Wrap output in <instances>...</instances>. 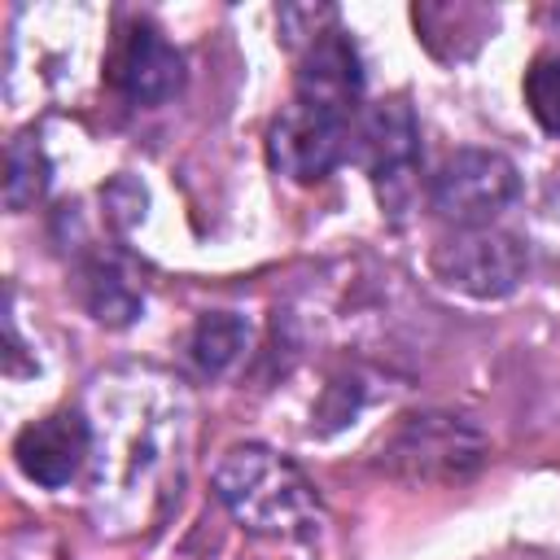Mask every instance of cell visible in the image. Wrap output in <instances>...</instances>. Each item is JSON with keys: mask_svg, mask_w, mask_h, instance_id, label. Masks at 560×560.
<instances>
[{"mask_svg": "<svg viewBox=\"0 0 560 560\" xmlns=\"http://www.w3.org/2000/svg\"><path fill=\"white\" fill-rule=\"evenodd\" d=\"M219 503L262 538H306L319 529V494L306 472L271 446L245 442L214 464Z\"/></svg>", "mask_w": 560, "mask_h": 560, "instance_id": "cell-1", "label": "cell"}, {"mask_svg": "<svg viewBox=\"0 0 560 560\" xmlns=\"http://www.w3.org/2000/svg\"><path fill=\"white\" fill-rule=\"evenodd\" d=\"M490 455V442L472 416L424 407L407 411L381 442V468L407 486L468 481Z\"/></svg>", "mask_w": 560, "mask_h": 560, "instance_id": "cell-2", "label": "cell"}, {"mask_svg": "<svg viewBox=\"0 0 560 560\" xmlns=\"http://www.w3.org/2000/svg\"><path fill=\"white\" fill-rule=\"evenodd\" d=\"M516 197H521V171L499 149H459L438 166L429 184V201L438 219L455 228H494V219Z\"/></svg>", "mask_w": 560, "mask_h": 560, "instance_id": "cell-3", "label": "cell"}, {"mask_svg": "<svg viewBox=\"0 0 560 560\" xmlns=\"http://www.w3.org/2000/svg\"><path fill=\"white\" fill-rule=\"evenodd\" d=\"M354 158L368 171L381 206L398 219L416 197L420 175V122L402 96L372 105L354 127Z\"/></svg>", "mask_w": 560, "mask_h": 560, "instance_id": "cell-4", "label": "cell"}, {"mask_svg": "<svg viewBox=\"0 0 560 560\" xmlns=\"http://www.w3.org/2000/svg\"><path fill=\"white\" fill-rule=\"evenodd\" d=\"M429 267L446 289L494 302V298L516 293V284L525 280L529 254H525L521 236H512L503 228H459L455 236L433 245Z\"/></svg>", "mask_w": 560, "mask_h": 560, "instance_id": "cell-5", "label": "cell"}, {"mask_svg": "<svg viewBox=\"0 0 560 560\" xmlns=\"http://www.w3.org/2000/svg\"><path fill=\"white\" fill-rule=\"evenodd\" d=\"M350 158V118L293 101L267 127V162L293 184H319Z\"/></svg>", "mask_w": 560, "mask_h": 560, "instance_id": "cell-6", "label": "cell"}, {"mask_svg": "<svg viewBox=\"0 0 560 560\" xmlns=\"http://www.w3.org/2000/svg\"><path fill=\"white\" fill-rule=\"evenodd\" d=\"M105 74L114 92H122L131 105H162L184 88V57L158 26L131 22L114 39Z\"/></svg>", "mask_w": 560, "mask_h": 560, "instance_id": "cell-7", "label": "cell"}, {"mask_svg": "<svg viewBox=\"0 0 560 560\" xmlns=\"http://www.w3.org/2000/svg\"><path fill=\"white\" fill-rule=\"evenodd\" d=\"M293 92H298L293 101L328 109L337 118H350L359 109L363 66H359V52H354V44H350V35L341 26H328L315 39H306V48L298 57Z\"/></svg>", "mask_w": 560, "mask_h": 560, "instance_id": "cell-8", "label": "cell"}, {"mask_svg": "<svg viewBox=\"0 0 560 560\" xmlns=\"http://www.w3.org/2000/svg\"><path fill=\"white\" fill-rule=\"evenodd\" d=\"M92 446V429L79 411H52L44 420H31L18 438H13V459L18 468L44 486V490H61L66 481H74V472L83 468Z\"/></svg>", "mask_w": 560, "mask_h": 560, "instance_id": "cell-9", "label": "cell"}, {"mask_svg": "<svg viewBox=\"0 0 560 560\" xmlns=\"http://www.w3.org/2000/svg\"><path fill=\"white\" fill-rule=\"evenodd\" d=\"M416 35L420 44L438 57V61H464L472 57L486 35L494 31V9L490 4H472V0H446V4H416L411 9Z\"/></svg>", "mask_w": 560, "mask_h": 560, "instance_id": "cell-10", "label": "cell"}, {"mask_svg": "<svg viewBox=\"0 0 560 560\" xmlns=\"http://www.w3.org/2000/svg\"><path fill=\"white\" fill-rule=\"evenodd\" d=\"M79 298L92 311V319L109 328H122L144 311V293L136 276L127 271L122 258H109V254H92L79 267Z\"/></svg>", "mask_w": 560, "mask_h": 560, "instance_id": "cell-11", "label": "cell"}, {"mask_svg": "<svg viewBox=\"0 0 560 560\" xmlns=\"http://www.w3.org/2000/svg\"><path fill=\"white\" fill-rule=\"evenodd\" d=\"M249 341V328L241 315L232 311H206L192 332H188V363L201 372V376H219L236 363V354L245 350Z\"/></svg>", "mask_w": 560, "mask_h": 560, "instance_id": "cell-12", "label": "cell"}, {"mask_svg": "<svg viewBox=\"0 0 560 560\" xmlns=\"http://www.w3.org/2000/svg\"><path fill=\"white\" fill-rule=\"evenodd\" d=\"M48 175H52V166H48L39 140L31 131L18 136L4 153V206L9 210H31L48 192Z\"/></svg>", "mask_w": 560, "mask_h": 560, "instance_id": "cell-13", "label": "cell"}, {"mask_svg": "<svg viewBox=\"0 0 560 560\" xmlns=\"http://www.w3.org/2000/svg\"><path fill=\"white\" fill-rule=\"evenodd\" d=\"M525 105L547 136H560V57H538L525 70Z\"/></svg>", "mask_w": 560, "mask_h": 560, "instance_id": "cell-14", "label": "cell"}, {"mask_svg": "<svg viewBox=\"0 0 560 560\" xmlns=\"http://www.w3.org/2000/svg\"><path fill=\"white\" fill-rule=\"evenodd\" d=\"M547 22H551V26L560 31V4H551V9H547Z\"/></svg>", "mask_w": 560, "mask_h": 560, "instance_id": "cell-15", "label": "cell"}]
</instances>
